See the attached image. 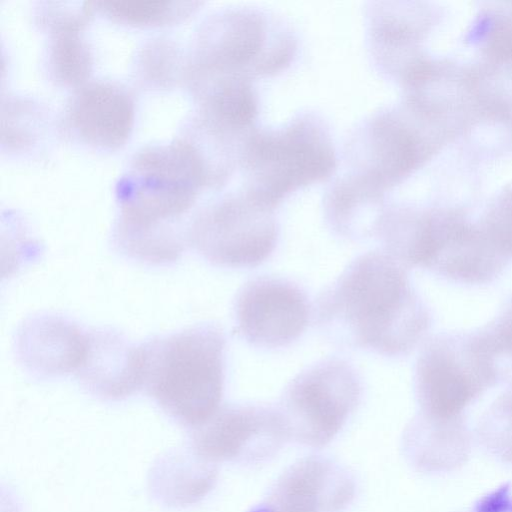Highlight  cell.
Here are the masks:
<instances>
[{
    "instance_id": "30bf717a",
    "label": "cell",
    "mask_w": 512,
    "mask_h": 512,
    "mask_svg": "<svg viewBox=\"0 0 512 512\" xmlns=\"http://www.w3.org/2000/svg\"><path fill=\"white\" fill-rule=\"evenodd\" d=\"M289 440L277 407L226 404L200 426L189 430L188 448L203 460L256 464L273 457Z\"/></svg>"
},
{
    "instance_id": "ba28073f",
    "label": "cell",
    "mask_w": 512,
    "mask_h": 512,
    "mask_svg": "<svg viewBox=\"0 0 512 512\" xmlns=\"http://www.w3.org/2000/svg\"><path fill=\"white\" fill-rule=\"evenodd\" d=\"M361 395L362 381L356 369L343 359L327 358L298 373L276 407L289 440L321 448L340 432Z\"/></svg>"
},
{
    "instance_id": "8fae6325",
    "label": "cell",
    "mask_w": 512,
    "mask_h": 512,
    "mask_svg": "<svg viewBox=\"0 0 512 512\" xmlns=\"http://www.w3.org/2000/svg\"><path fill=\"white\" fill-rule=\"evenodd\" d=\"M312 307L306 292L282 277L259 276L246 282L234 302L237 330L250 345L276 349L306 330Z\"/></svg>"
},
{
    "instance_id": "5bb4252c",
    "label": "cell",
    "mask_w": 512,
    "mask_h": 512,
    "mask_svg": "<svg viewBox=\"0 0 512 512\" xmlns=\"http://www.w3.org/2000/svg\"><path fill=\"white\" fill-rule=\"evenodd\" d=\"M80 385L102 400L118 401L142 389L141 344L112 329L87 331L83 361L75 373Z\"/></svg>"
},
{
    "instance_id": "6da1fadb",
    "label": "cell",
    "mask_w": 512,
    "mask_h": 512,
    "mask_svg": "<svg viewBox=\"0 0 512 512\" xmlns=\"http://www.w3.org/2000/svg\"><path fill=\"white\" fill-rule=\"evenodd\" d=\"M313 317L333 344L385 357L408 355L432 324L407 268L385 251L352 260L318 295Z\"/></svg>"
},
{
    "instance_id": "52a82bcc",
    "label": "cell",
    "mask_w": 512,
    "mask_h": 512,
    "mask_svg": "<svg viewBox=\"0 0 512 512\" xmlns=\"http://www.w3.org/2000/svg\"><path fill=\"white\" fill-rule=\"evenodd\" d=\"M208 64L215 83L248 82L287 69L298 51V38L282 17L261 8L225 11L214 23Z\"/></svg>"
},
{
    "instance_id": "7402d4cb",
    "label": "cell",
    "mask_w": 512,
    "mask_h": 512,
    "mask_svg": "<svg viewBox=\"0 0 512 512\" xmlns=\"http://www.w3.org/2000/svg\"><path fill=\"white\" fill-rule=\"evenodd\" d=\"M55 64L63 78L69 81L80 80L87 71L86 51L71 36H65L57 44Z\"/></svg>"
},
{
    "instance_id": "44dd1931",
    "label": "cell",
    "mask_w": 512,
    "mask_h": 512,
    "mask_svg": "<svg viewBox=\"0 0 512 512\" xmlns=\"http://www.w3.org/2000/svg\"><path fill=\"white\" fill-rule=\"evenodd\" d=\"M483 39L485 56L493 64L512 70V7L491 15Z\"/></svg>"
},
{
    "instance_id": "5b68a950",
    "label": "cell",
    "mask_w": 512,
    "mask_h": 512,
    "mask_svg": "<svg viewBox=\"0 0 512 512\" xmlns=\"http://www.w3.org/2000/svg\"><path fill=\"white\" fill-rule=\"evenodd\" d=\"M439 123L403 97L371 113L350 131L344 146L343 173L355 185L384 197L418 169L437 149Z\"/></svg>"
},
{
    "instance_id": "9a60e30c",
    "label": "cell",
    "mask_w": 512,
    "mask_h": 512,
    "mask_svg": "<svg viewBox=\"0 0 512 512\" xmlns=\"http://www.w3.org/2000/svg\"><path fill=\"white\" fill-rule=\"evenodd\" d=\"M87 346V331L57 315L40 314L20 325L15 350L20 364L38 377L76 373Z\"/></svg>"
},
{
    "instance_id": "ac0fdd59",
    "label": "cell",
    "mask_w": 512,
    "mask_h": 512,
    "mask_svg": "<svg viewBox=\"0 0 512 512\" xmlns=\"http://www.w3.org/2000/svg\"><path fill=\"white\" fill-rule=\"evenodd\" d=\"M476 435L487 453L512 465V381L482 414Z\"/></svg>"
},
{
    "instance_id": "3957f363",
    "label": "cell",
    "mask_w": 512,
    "mask_h": 512,
    "mask_svg": "<svg viewBox=\"0 0 512 512\" xmlns=\"http://www.w3.org/2000/svg\"><path fill=\"white\" fill-rule=\"evenodd\" d=\"M243 191L274 209L292 193L329 178L337 168L331 128L322 114L301 110L276 127H255L244 146Z\"/></svg>"
},
{
    "instance_id": "7c38bea8",
    "label": "cell",
    "mask_w": 512,
    "mask_h": 512,
    "mask_svg": "<svg viewBox=\"0 0 512 512\" xmlns=\"http://www.w3.org/2000/svg\"><path fill=\"white\" fill-rule=\"evenodd\" d=\"M355 494V478L345 467L328 457L311 455L286 469L250 512H340Z\"/></svg>"
},
{
    "instance_id": "d6986e66",
    "label": "cell",
    "mask_w": 512,
    "mask_h": 512,
    "mask_svg": "<svg viewBox=\"0 0 512 512\" xmlns=\"http://www.w3.org/2000/svg\"><path fill=\"white\" fill-rule=\"evenodd\" d=\"M477 342L492 364L499 383L512 381V295L485 326L474 330Z\"/></svg>"
},
{
    "instance_id": "277c9868",
    "label": "cell",
    "mask_w": 512,
    "mask_h": 512,
    "mask_svg": "<svg viewBox=\"0 0 512 512\" xmlns=\"http://www.w3.org/2000/svg\"><path fill=\"white\" fill-rule=\"evenodd\" d=\"M387 249L405 268L420 267L460 284H486L499 276L507 259L480 222L462 212L408 206L394 222Z\"/></svg>"
},
{
    "instance_id": "2e32d148",
    "label": "cell",
    "mask_w": 512,
    "mask_h": 512,
    "mask_svg": "<svg viewBox=\"0 0 512 512\" xmlns=\"http://www.w3.org/2000/svg\"><path fill=\"white\" fill-rule=\"evenodd\" d=\"M472 434L464 417L437 420L417 413L406 426L402 449L409 463L425 473H446L469 459Z\"/></svg>"
},
{
    "instance_id": "7a4b0ae2",
    "label": "cell",
    "mask_w": 512,
    "mask_h": 512,
    "mask_svg": "<svg viewBox=\"0 0 512 512\" xmlns=\"http://www.w3.org/2000/svg\"><path fill=\"white\" fill-rule=\"evenodd\" d=\"M225 348L224 333L212 324L142 343V389L177 424L196 428L221 406Z\"/></svg>"
},
{
    "instance_id": "e0dca14e",
    "label": "cell",
    "mask_w": 512,
    "mask_h": 512,
    "mask_svg": "<svg viewBox=\"0 0 512 512\" xmlns=\"http://www.w3.org/2000/svg\"><path fill=\"white\" fill-rule=\"evenodd\" d=\"M72 117L79 133L88 141L101 146H118L131 129L132 102L119 88L94 84L79 94Z\"/></svg>"
},
{
    "instance_id": "8992f818",
    "label": "cell",
    "mask_w": 512,
    "mask_h": 512,
    "mask_svg": "<svg viewBox=\"0 0 512 512\" xmlns=\"http://www.w3.org/2000/svg\"><path fill=\"white\" fill-rule=\"evenodd\" d=\"M498 383L473 331L438 333L425 341L415 364L418 413L437 420L461 418L471 403Z\"/></svg>"
},
{
    "instance_id": "603a6c76",
    "label": "cell",
    "mask_w": 512,
    "mask_h": 512,
    "mask_svg": "<svg viewBox=\"0 0 512 512\" xmlns=\"http://www.w3.org/2000/svg\"><path fill=\"white\" fill-rule=\"evenodd\" d=\"M169 4L164 1H121L110 3L108 9L122 19L147 23L165 18L171 10Z\"/></svg>"
},
{
    "instance_id": "ffe728a7",
    "label": "cell",
    "mask_w": 512,
    "mask_h": 512,
    "mask_svg": "<svg viewBox=\"0 0 512 512\" xmlns=\"http://www.w3.org/2000/svg\"><path fill=\"white\" fill-rule=\"evenodd\" d=\"M480 224L493 245L506 258H512V188L492 200Z\"/></svg>"
},
{
    "instance_id": "9c48e42d",
    "label": "cell",
    "mask_w": 512,
    "mask_h": 512,
    "mask_svg": "<svg viewBox=\"0 0 512 512\" xmlns=\"http://www.w3.org/2000/svg\"><path fill=\"white\" fill-rule=\"evenodd\" d=\"M280 227L274 209L243 190L211 206L194 223L188 244L213 265L252 268L274 252Z\"/></svg>"
},
{
    "instance_id": "4fadbf2b",
    "label": "cell",
    "mask_w": 512,
    "mask_h": 512,
    "mask_svg": "<svg viewBox=\"0 0 512 512\" xmlns=\"http://www.w3.org/2000/svg\"><path fill=\"white\" fill-rule=\"evenodd\" d=\"M366 43L375 68L403 82L425 59L419 52L427 30L424 10L404 2H369L365 8Z\"/></svg>"
}]
</instances>
